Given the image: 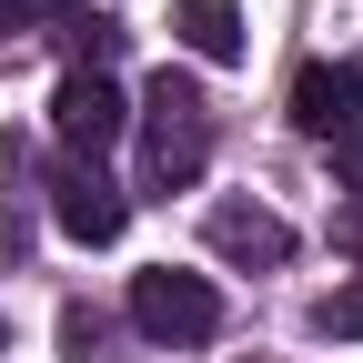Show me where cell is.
<instances>
[{"label": "cell", "mask_w": 363, "mask_h": 363, "mask_svg": "<svg viewBox=\"0 0 363 363\" xmlns=\"http://www.w3.org/2000/svg\"><path fill=\"white\" fill-rule=\"evenodd\" d=\"M202 162H212V101L182 71H162L142 91V182L152 192H182V182H202Z\"/></svg>", "instance_id": "obj_1"}, {"label": "cell", "mask_w": 363, "mask_h": 363, "mask_svg": "<svg viewBox=\"0 0 363 363\" xmlns=\"http://www.w3.org/2000/svg\"><path fill=\"white\" fill-rule=\"evenodd\" d=\"M131 323H142L152 343H182V353H192V343H212L222 333V293L202 283V272H142V283H131Z\"/></svg>", "instance_id": "obj_2"}, {"label": "cell", "mask_w": 363, "mask_h": 363, "mask_svg": "<svg viewBox=\"0 0 363 363\" xmlns=\"http://www.w3.org/2000/svg\"><path fill=\"white\" fill-rule=\"evenodd\" d=\"M121 91L101 81V71H61V91H51V131H61V142L81 152V162H101L111 142H121Z\"/></svg>", "instance_id": "obj_3"}, {"label": "cell", "mask_w": 363, "mask_h": 363, "mask_svg": "<svg viewBox=\"0 0 363 363\" xmlns=\"http://www.w3.org/2000/svg\"><path fill=\"white\" fill-rule=\"evenodd\" d=\"M51 222H61L71 242H91V252H101V242H121L131 202H121V182H111L101 162H71V172L51 182Z\"/></svg>", "instance_id": "obj_4"}, {"label": "cell", "mask_w": 363, "mask_h": 363, "mask_svg": "<svg viewBox=\"0 0 363 363\" xmlns=\"http://www.w3.org/2000/svg\"><path fill=\"white\" fill-rule=\"evenodd\" d=\"M293 121L313 131V142H343V131L363 121V71L353 61H303L293 71Z\"/></svg>", "instance_id": "obj_5"}, {"label": "cell", "mask_w": 363, "mask_h": 363, "mask_svg": "<svg viewBox=\"0 0 363 363\" xmlns=\"http://www.w3.org/2000/svg\"><path fill=\"white\" fill-rule=\"evenodd\" d=\"M202 242H212L222 262H283V252H293V222H283V212H262V202H212Z\"/></svg>", "instance_id": "obj_6"}, {"label": "cell", "mask_w": 363, "mask_h": 363, "mask_svg": "<svg viewBox=\"0 0 363 363\" xmlns=\"http://www.w3.org/2000/svg\"><path fill=\"white\" fill-rule=\"evenodd\" d=\"M172 40H182L192 61L233 71V61H242V11H233V0H182V11H172Z\"/></svg>", "instance_id": "obj_7"}, {"label": "cell", "mask_w": 363, "mask_h": 363, "mask_svg": "<svg viewBox=\"0 0 363 363\" xmlns=\"http://www.w3.org/2000/svg\"><path fill=\"white\" fill-rule=\"evenodd\" d=\"M313 333H333V343H363V272H353V283H333L323 303H313Z\"/></svg>", "instance_id": "obj_8"}, {"label": "cell", "mask_w": 363, "mask_h": 363, "mask_svg": "<svg viewBox=\"0 0 363 363\" xmlns=\"http://www.w3.org/2000/svg\"><path fill=\"white\" fill-rule=\"evenodd\" d=\"M61 343H71V363H121V353L101 343V323H91V313H81V303L61 313Z\"/></svg>", "instance_id": "obj_9"}, {"label": "cell", "mask_w": 363, "mask_h": 363, "mask_svg": "<svg viewBox=\"0 0 363 363\" xmlns=\"http://www.w3.org/2000/svg\"><path fill=\"white\" fill-rule=\"evenodd\" d=\"M333 172H343V192H353V202H363V121H353V131H343V142H333Z\"/></svg>", "instance_id": "obj_10"}, {"label": "cell", "mask_w": 363, "mask_h": 363, "mask_svg": "<svg viewBox=\"0 0 363 363\" xmlns=\"http://www.w3.org/2000/svg\"><path fill=\"white\" fill-rule=\"evenodd\" d=\"M51 21V0H0V40H21V30H40Z\"/></svg>", "instance_id": "obj_11"}]
</instances>
